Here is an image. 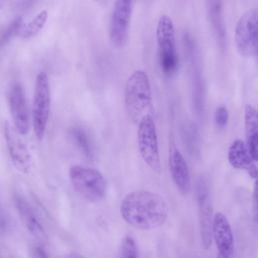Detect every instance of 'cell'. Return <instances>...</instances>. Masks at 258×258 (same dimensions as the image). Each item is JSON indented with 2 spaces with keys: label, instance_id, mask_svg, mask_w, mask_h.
Here are the masks:
<instances>
[{
  "label": "cell",
  "instance_id": "1",
  "mask_svg": "<svg viewBox=\"0 0 258 258\" xmlns=\"http://www.w3.org/2000/svg\"><path fill=\"white\" fill-rule=\"evenodd\" d=\"M169 208L158 194L149 190H134L127 194L120 204L122 219L138 230L161 227L167 220Z\"/></svg>",
  "mask_w": 258,
  "mask_h": 258
},
{
  "label": "cell",
  "instance_id": "2",
  "mask_svg": "<svg viewBox=\"0 0 258 258\" xmlns=\"http://www.w3.org/2000/svg\"><path fill=\"white\" fill-rule=\"evenodd\" d=\"M124 103L129 118L136 125L145 117H154L151 86L144 71L136 70L127 79Z\"/></svg>",
  "mask_w": 258,
  "mask_h": 258
},
{
  "label": "cell",
  "instance_id": "3",
  "mask_svg": "<svg viewBox=\"0 0 258 258\" xmlns=\"http://www.w3.org/2000/svg\"><path fill=\"white\" fill-rule=\"evenodd\" d=\"M69 176L74 188L86 200L95 203L105 198L107 181L98 169L74 165L69 170Z\"/></svg>",
  "mask_w": 258,
  "mask_h": 258
},
{
  "label": "cell",
  "instance_id": "4",
  "mask_svg": "<svg viewBox=\"0 0 258 258\" xmlns=\"http://www.w3.org/2000/svg\"><path fill=\"white\" fill-rule=\"evenodd\" d=\"M156 42L158 45V56L161 71L170 76L175 73L178 66L176 53L175 29L172 19L168 15H161L158 19L156 30Z\"/></svg>",
  "mask_w": 258,
  "mask_h": 258
},
{
  "label": "cell",
  "instance_id": "5",
  "mask_svg": "<svg viewBox=\"0 0 258 258\" xmlns=\"http://www.w3.org/2000/svg\"><path fill=\"white\" fill-rule=\"evenodd\" d=\"M235 44L238 52L250 57L258 55V8L245 11L235 26Z\"/></svg>",
  "mask_w": 258,
  "mask_h": 258
},
{
  "label": "cell",
  "instance_id": "6",
  "mask_svg": "<svg viewBox=\"0 0 258 258\" xmlns=\"http://www.w3.org/2000/svg\"><path fill=\"white\" fill-rule=\"evenodd\" d=\"M50 109V90L47 75L44 72L37 74L34 83L32 126L37 140H42L45 134Z\"/></svg>",
  "mask_w": 258,
  "mask_h": 258
},
{
  "label": "cell",
  "instance_id": "7",
  "mask_svg": "<svg viewBox=\"0 0 258 258\" xmlns=\"http://www.w3.org/2000/svg\"><path fill=\"white\" fill-rule=\"evenodd\" d=\"M137 146L145 164L160 173L161 161L154 117H145L137 124Z\"/></svg>",
  "mask_w": 258,
  "mask_h": 258
},
{
  "label": "cell",
  "instance_id": "8",
  "mask_svg": "<svg viewBox=\"0 0 258 258\" xmlns=\"http://www.w3.org/2000/svg\"><path fill=\"white\" fill-rule=\"evenodd\" d=\"M132 15V0H116L110 22V38L115 46H123L128 39Z\"/></svg>",
  "mask_w": 258,
  "mask_h": 258
},
{
  "label": "cell",
  "instance_id": "9",
  "mask_svg": "<svg viewBox=\"0 0 258 258\" xmlns=\"http://www.w3.org/2000/svg\"><path fill=\"white\" fill-rule=\"evenodd\" d=\"M196 197L199 209V222L202 244L205 249H209L212 245V224H213V208L210 197V190L207 183L201 179L197 183Z\"/></svg>",
  "mask_w": 258,
  "mask_h": 258
},
{
  "label": "cell",
  "instance_id": "10",
  "mask_svg": "<svg viewBox=\"0 0 258 258\" xmlns=\"http://www.w3.org/2000/svg\"><path fill=\"white\" fill-rule=\"evenodd\" d=\"M4 137L9 156L14 166L21 172L27 173L31 168V155L20 134L7 121L4 123Z\"/></svg>",
  "mask_w": 258,
  "mask_h": 258
},
{
  "label": "cell",
  "instance_id": "11",
  "mask_svg": "<svg viewBox=\"0 0 258 258\" xmlns=\"http://www.w3.org/2000/svg\"><path fill=\"white\" fill-rule=\"evenodd\" d=\"M8 105L12 119V126L20 135L29 131V115L22 86L15 83L8 92Z\"/></svg>",
  "mask_w": 258,
  "mask_h": 258
},
{
  "label": "cell",
  "instance_id": "12",
  "mask_svg": "<svg viewBox=\"0 0 258 258\" xmlns=\"http://www.w3.org/2000/svg\"><path fill=\"white\" fill-rule=\"evenodd\" d=\"M212 239L221 258H232L234 254V236L227 217L218 212L213 217Z\"/></svg>",
  "mask_w": 258,
  "mask_h": 258
},
{
  "label": "cell",
  "instance_id": "13",
  "mask_svg": "<svg viewBox=\"0 0 258 258\" xmlns=\"http://www.w3.org/2000/svg\"><path fill=\"white\" fill-rule=\"evenodd\" d=\"M168 167L171 178L177 189L186 195L190 190V175L187 163L173 141H170L168 151Z\"/></svg>",
  "mask_w": 258,
  "mask_h": 258
},
{
  "label": "cell",
  "instance_id": "14",
  "mask_svg": "<svg viewBox=\"0 0 258 258\" xmlns=\"http://www.w3.org/2000/svg\"><path fill=\"white\" fill-rule=\"evenodd\" d=\"M14 204L28 232L39 241H45L47 238L45 229L43 228L40 220L38 219V216L34 212L33 208L30 206V204L26 201V199L18 194H15Z\"/></svg>",
  "mask_w": 258,
  "mask_h": 258
},
{
  "label": "cell",
  "instance_id": "15",
  "mask_svg": "<svg viewBox=\"0 0 258 258\" xmlns=\"http://www.w3.org/2000/svg\"><path fill=\"white\" fill-rule=\"evenodd\" d=\"M228 161L236 169L245 170L252 178L258 176L257 166L254 164L248 148L244 141L236 139L232 142L228 149Z\"/></svg>",
  "mask_w": 258,
  "mask_h": 258
},
{
  "label": "cell",
  "instance_id": "16",
  "mask_svg": "<svg viewBox=\"0 0 258 258\" xmlns=\"http://www.w3.org/2000/svg\"><path fill=\"white\" fill-rule=\"evenodd\" d=\"M246 146L254 161L258 162V109L247 104L244 109Z\"/></svg>",
  "mask_w": 258,
  "mask_h": 258
},
{
  "label": "cell",
  "instance_id": "17",
  "mask_svg": "<svg viewBox=\"0 0 258 258\" xmlns=\"http://www.w3.org/2000/svg\"><path fill=\"white\" fill-rule=\"evenodd\" d=\"M209 18L220 45L225 46L226 30L223 20V0H208Z\"/></svg>",
  "mask_w": 258,
  "mask_h": 258
},
{
  "label": "cell",
  "instance_id": "18",
  "mask_svg": "<svg viewBox=\"0 0 258 258\" xmlns=\"http://www.w3.org/2000/svg\"><path fill=\"white\" fill-rule=\"evenodd\" d=\"M48 18V14L46 10H42L38 12L31 20L20 27L18 31V35L22 38H31L35 36L45 25L46 20Z\"/></svg>",
  "mask_w": 258,
  "mask_h": 258
},
{
  "label": "cell",
  "instance_id": "19",
  "mask_svg": "<svg viewBox=\"0 0 258 258\" xmlns=\"http://www.w3.org/2000/svg\"><path fill=\"white\" fill-rule=\"evenodd\" d=\"M70 136L76 147L88 159L93 158V149L87 132L81 127H74L70 131Z\"/></svg>",
  "mask_w": 258,
  "mask_h": 258
},
{
  "label": "cell",
  "instance_id": "20",
  "mask_svg": "<svg viewBox=\"0 0 258 258\" xmlns=\"http://www.w3.org/2000/svg\"><path fill=\"white\" fill-rule=\"evenodd\" d=\"M119 258H138V248L131 236H126L122 240Z\"/></svg>",
  "mask_w": 258,
  "mask_h": 258
},
{
  "label": "cell",
  "instance_id": "21",
  "mask_svg": "<svg viewBox=\"0 0 258 258\" xmlns=\"http://www.w3.org/2000/svg\"><path fill=\"white\" fill-rule=\"evenodd\" d=\"M229 121V112L225 106H220L215 112V122L219 128H224Z\"/></svg>",
  "mask_w": 258,
  "mask_h": 258
},
{
  "label": "cell",
  "instance_id": "22",
  "mask_svg": "<svg viewBox=\"0 0 258 258\" xmlns=\"http://www.w3.org/2000/svg\"><path fill=\"white\" fill-rule=\"evenodd\" d=\"M253 201H254V209H255V216L258 220V176L255 178L254 182V189H253Z\"/></svg>",
  "mask_w": 258,
  "mask_h": 258
},
{
  "label": "cell",
  "instance_id": "23",
  "mask_svg": "<svg viewBox=\"0 0 258 258\" xmlns=\"http://www.w3.org/2000/svg\"><path fill=\"white\" fill-rule=\"evenodd\" d=\"M33 255H34V258H49V256L46 253V251L44 250V248L40 245L34 247Z\"/></svg>",
  "mask_w": 258,
  "mask_h": 258
},
{
  "label": "cell",
  "instance_id": "24",
  "mask_svg": "<svg viewBox=\"0 0 258 258\" xmlns=\"http://www.w3.org/2000/svg\"><path fill=\"white\" fill-rule=\"evenodd\" d=\"M67 258H83L82 256L78 255V254H70Z\"/></svg>",
  "mask_w": 258,
  "mask_h": 258
},
{
  "label": "cell",
  "instance_id": "25",
  "mask_svg": "<svg viewBox=\"0 0 258 258\" xmlns=\"http://www.w3.org/2000/svg\"><path fill=\"white\" fill-rule=\"evenodd\" d=\"M217 258H221V257H220V256H219V255H218V256H217Z\"/></svg>",
  "mask_w": 258,
  "mask_h": 258
},
{
  "label": "cell",
  "instance_id": "26",
  "mask_svg": "<svg viewBox=\"0 0 258 258\" xmlns=\"http://www.w3.org/2000/svg\"><path fill=\"white\" fill-rule=\"evenodd\" d=\"M94 1H99V0H94Z\"/></svg>",
  "mask_w": 258,
  "mask_h": 258
}]
</instances>
